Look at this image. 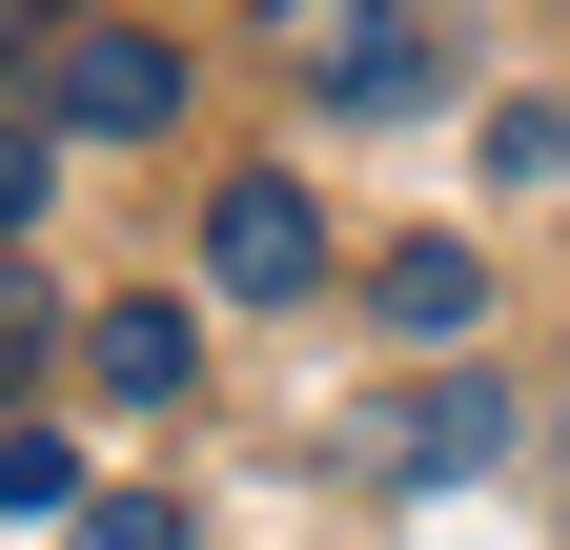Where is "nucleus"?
<instances>
[{"label":"nucleus","instance_id":"nucleus-1","mask_svg":"<svg viewBox=\"0 0 570 550\" xmlns=\"http://www.w3.org/2000/svg\"><path fill=\"white\" fill-rule=\"evenodd\" d=\"M285 61H306V102H346V122L428 102V21L407 0H285Z\"/></svg>","mask_w":570,"mask_h":550},{"label":"nucleus","instance_id":"nucleus-2","mask_svg":"<svg viewBox=\"0 0 570 550\" xmlns=\"http://www.w3.org/2000/svg\"><path fill=\"white\" fill-rule=\"evenodd\" d=\"M204 286H225V306H306V286H326V204L245 164L225 204H204Z\"/></svg>","mask_w":570,"mask_h":550},{"label":"nucleus","instance_id":"nucleus-3","mask_svg":"<svg viewBox=\"0 0 570 550\" xmlns=\"http://www.w3.org/2000/svg\"><path fill=\"white\" fill-rule=\"evenodd\" d=\"M61 122L82 144H164L184 122V41L164 21H61Z\"/></svg>","mask_w":570,"mask_h":550},{"label":"nucleus","instance_id":"nucleus-4","mask_svg":"<svg viewBox=\"0 0 570 550\" xmlns=\"http://www.w3.org/2000/svg\"><path fill=\"white\" fill-rule=\"evenodd\" d=\"M346 469H407V490H469V469H510V387H407L346 429Z\"/></svg>","mask_w":570,"mask_h":550},{"label":"nucleus","instance_id":"nucleus-5","mask_svg":"<svg viewBox=\"0 0 570 550\" xmlns=\"http://www.w3.org/2000/svg\"><path fill=\"white\" fill-rule=\"evenodd\" d=\"M184 367H204L184 306H82V387H102V407H184Z\"/></svg>","mask_w":570,"mask_h":550},{"label":"nucleus","instance_id":"nucleus-6","mask_svg":"<svg viewBox=\"0 0 570 550\" xmlns=\"http://www.w3.org/2000/svg\"><path fill=\"white\" fill-rule=\"evenodd\" d=\"M367 306L407 326V347H469V326H489V265H469V245H387V265H367Z\"/></svg>","mask_w":570,"mask_h":550},{"label":"nucleus","instance_id":"nucleus-7","mask_svg":"<svg viewBox=\"0 0 570 550\" xmlns=\"http://www.w3.org/2000/svg\"><path fill=\"white\" fill-rule=\"evenodd\" d=\"M61 530H82V550H204V530H184L164 490H82V510H61Z\"/></svg>","mask_w":570,"mask_h":550},{"label":"nucleus","instance_id":"nucleus-8","mask_svg":"<svg viewBox=\"0 0 570 550\" xmlns=\"http://www.w3.org/2000/svg\"><path fill=\"white\" fill-rule=\"evenodd\" d=\"M489 164H510V184H550V164H570V102H550V82H530V102H489Z\"/></svg>","mask_w":570,"mask_h":550},{"label":"nucleus","instance_id":"nucleus-9","mask_svg":"<svg viewBox=\"0 0 570 550\" xmlns=\"http://www.w3.org/2000/svg\"><path fill=\"white\" fill-rule=\"evenodd\" d=\"M41 184H61V122H0V245L41 225Z\"/></svg>","mask_w":570,"mask_h":550},{"label":"nucleus","instance_id":"nucleus-10","mask_svg":"<svg viewBox=\"0 0 570 550\" xmlns=\"http://www.w3.org/2000/svg\"><path fill=\"white\" fill-rule=\"evenodd\" d=\"M0 510H82V469H61L41 429H0Z\"/></svg>","mask_w":570,"mask_h":550},{"label":"nucleus","instance_id":"nucleus-11","mask_svg":"<svg viewBox=\"0 0 570 550\" xmlns=\"http://www.w3.org/2000/svg\"><path fill=\"white\" fill-rule=\"evenodd\" d=\"M41 347H61V306H41V286H0V387H41Z\"/></svg>","mask_w":570,"mask_h":550},{"label":"nucleus","instance_id":"nucleus-12","mask_svg":"<svg viewBox=\"0 0 570 550\" xmlns=\"http://www.w3.org/2000/svg\"><path fill=\"white\" fill-rule=\"evenodd\" d=\"M21 41H61V0H0V61H21Z\"/></svg>","mask_w":570,"mask_h":550}]
</instances>
